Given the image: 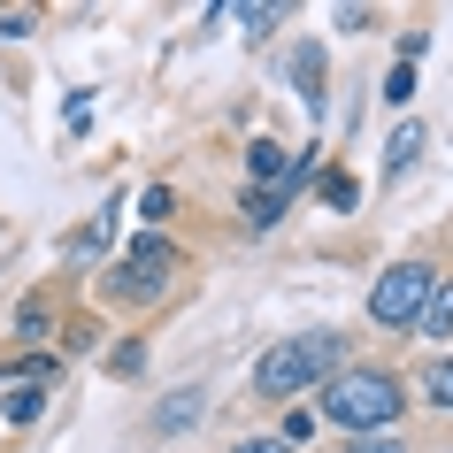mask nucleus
Returning <instances> with one entry per match:
<instances>
[{
  "mask_svg": "<svg viewBox=\"0 0 453 453\" xmlns=\"http://www.w3.org/2000/svg\"><path fill=\"white\" fill-rule=\"evenodd\" d=\"M338 369H346V346H338L331 331L277 338V346L254 361V392H262V400H300V392H323Z\"/></svg>",
  "mask_w": 453,
  "mask_h": 453,
  "instance_id": "obj_1",
  "label": "nucleus"
},
{
  "mask_svg": "<svg viewBox=\"0 0 453 453\" xmlns=\"http://www.w3.org/2000/svg\"><path fill=\"white\" fill-rule=\"evenodd\" d=\"M400 384L384 377V369H338L331 384H323V415H331L338 430H384V423H400Z\"/></svg>",
  "mask_w": 453,
  "mask_h": 453,
  "instance_id": "obj_2",
  "label": "nucleus"
},
{
  "mask_svg": "<svg viewBox=\"0 0 453 453\" xmlns=\"http://www.w3.org/2000/svg\"><path fill=\"white\" fill-rule=\"evenodd\" d=\"M430 277H438V269H423V262H392L377 277V292H369V315H377L384 331H415V315H423V300H430Z\"/></svg>",
  "mask_w": 453,
  "mask_h": 453,
  "instance_id": "obj_3",
  "label": "nucleus"
},
{
  "mask_svg": "<svg viewBox=\"0 0 453 453\" xmlns=\"http://www.w3.org/2000/svg\"><path fill=\"white\" fill-rule=\"evenodd\" d=\"M169 277H177V246H169L162 231H146V239L123 254V269L108 277V292H116V300H162Z\"/></svg>",
  "mask_w": 453,
  "mask_h": 453,
  "instance_id": "obj_4",
  "label": "nucleus"
},
{
  "mask_svg": "<svg viewBox=\"0 0 453 453\" xmlns=\"http://www.w3.org/2000/svg\"><path fill=\"white\" fill-rule=\"evenodd\" d=\"M246 177L269 185V192H292V154L277 139H254V146H246Z\"/></svg>",
  "mask_w": 453,
  "mask_h": 453,
  "instance_id": "obj_5",
  "label": "nucleus"
},
{
  "mask_svg": "<svg viewBox=\"0 0 453 453\" xmlns=\"http://www.w3.org/2000/svg\"><path fill=\"white\" fill-rule=\"evenodd\" d=\"M415 331H423V338H446L453 331V277H430V300H423V315H415Z\"/></svg>",
  "mask_w": 453,
  "mask_h": 453,
  "instance_id": "obj_6",
  "label": "nucleus"
},
{
  "mask_svg": "<svg viewBox=\"0 0 453 453\" xmlns=\"http://www.w3.org/2000/svg\"><path fill=\"white\" fill-rule=\"evenodd\" d=\"M292 208V192H269V185H246V223H254V231H269V223H277V215Z\"/></svg>",
  "mask_w": 453,
  "mask_h": 453,
  "instance_id": "obj_7",
  "label": "nucleus"
},
{
  "mask_svg": "<svg viewBox=\"0 0 453 453\" xmlns=\"http://www.w3.org/2000/svg\"><path fill=\"white\" fill-rule=\"evenodd\" d=\"M292 77H300V100L323 108V47H300V54H292Z\"/></svg>",
  "mask_w": 453,
  "mask_h": 453,
  "instance_id": "obj_8",
  "label": "nucleus"
},
{
  "mask_svg": "<svg viewBox=\"0 0 453 453\" xmlns=\"http://www.w3.org/2000/svg\"><path fill=\"white\" fill-rule=\"evenodd\" d=\"M285 16H292V8H277V0H239V8H231V24H239V31H277Z\"/></svg>",
  "mask_w": 453,
  "mask_h": 453,
  "instance_id": "obj_9",
  "label": "nucleus"
},
{
  "mask_svg": "<svg viewBox=\"0 0 453 453\" xmlns=\"http://www.w3.org/2000/svg\"><path fill=\"white\" fill-rule=\"evenodd\" d=\"M415 154H423V123H400V131H392V154H384V177H407Z\"/></svg>",
  "mask_w": 453,
  "mask_h": 453,
  "instance_id": "obj_10",
  "label": "nucleus"
},
{
  "mask_svg": "<svg viewBox=\"0 0 453 453\" xmlns=\"http://www.w3.org/2000/svg\"><path fill=\"white\" fill-rule=\"evenodd\" d=\"M47 392L54 384H16V392H8V423H39V415H47Z\"/></svg>",
  "mask_w": 453,
  "mask_h": 453,
  "instance_id": "obj_11",
  "label": "nucleus"
},
{
  "mask_svg": "<svg viewBox=\"0 0 453 453\" xmlns=\"http://www.w3.org/2000/svg\"><path fill=\"white\" fill-rule=\"evenodd\" d=\"M323 200H331V208H354V200H361V185L346 177V169H323Z\"/></svg>",
  "mask_w": 453,
  "mask_h": 453,
  "instance_id": "obj_12",
  "label": "nucleus"
},
{
  "mask_svg": "<svg viewBox=\"0 0 453 453\" xmlns=\"http://www.w3.org/2000/svg\"><path fill=\"white\" fill-rule=\"evenodd\" d=\"M192 415H200V392H177V400H169L162 415H154V423H162V430H185Z\"/></svg>",
  "mask_w": 453,
  "mask_h": 453,
  "instance_id": "obj_13",
  "label": "nucleus"
},
{
  "mask_svg": "<svg viewBox=\"0 0 453 453\" xmlns=\"http://www.w3.org/2000/svg\"><path fill=\"white\" fill-rule=\"evenodd\" d=\"M423 392H430V400H438V407H453V361H430Z\"/></svg>",
  "mask_w": 453,
  "mask_h": 453,
  "instance_id": "obj_14",
  "label": "nucleus"
},
{
  "mask_svg": "<svg viewBox=\"0 0 453 453\" xmlns=\"http://www.w3.org/2000/svg\"><path fill=\"white\" fill-rule=\"evenodd\" d=\"M16 331H24V338H39V331H47V300H24V315H16Z\"/></svg>",
  "mask_w": 453,
  "mask_h": 453,
  "instance_id": "obj_15",
  "label": "nucleus"
},
{
  "mask_svg": "<svg viewBox=\"0 0 453 453\" xmlns=\"http://www.w3.org/2000/svg\"><path fill=\"white\" fill-rule=\"evenodd\" d=\"M139 215H146V223H162V215H169V185H146V200H139Z\"/></svg>",
  "mask_w": 453,
  "mask_h": 453,
  "instance_id": "obj_16",
  "label": "nucleus"
},
{
  "mask_svg": "<svg viewBox=\"0 0 453 453\" xmlns=\"http://www.w3.org/2000/svg\"><path fill=\"white\" fill-rule=\"evenodd\" d=\"M415 93V62H400V70H392V85H384V100H407Z\"/></svg>",
  "mask_w": 453,
  "mask_h": 453,
  "instance_id": "obj_17",
  "label": "nucleus"
},
{
  "mask_svg": "<svg viewBox=\"0 0 453 453\" xmlns=\"http://www.w3.org/2000/svg\"><path fill=\"white\" fill-rule=\"evenodd\" d=\"M231 453H292V446H285V438H239Z\"/></svg>",
  "mask_w": 453,
  "mask_h": 453,
  "instance_id": "obj_18",
  "label": "nucleus"
}]
</instances>
